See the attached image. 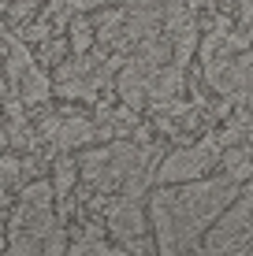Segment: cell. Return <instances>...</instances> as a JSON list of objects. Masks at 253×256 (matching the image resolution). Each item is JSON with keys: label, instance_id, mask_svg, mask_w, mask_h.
<instances>
[{"label": "cell", "instance_id": "obj_1", "mask_svg": "<svg viewBox=\"0 0 253 256\" xmlns=\"http://www.w3.org/2000/svg\"><path fill=\"white\" fill-rule=\"evenodd\" d=\"M242 182L227 178H194V182H171V186L156 190L145 204V219L156 230V249L164 256H175L182 249H194L205 226L220 216L223 208L238 197Z\"/></svg>", "mask_w": 253, "mask_h": 256}, {"label": "cell", "instance_id": "obj_2", "mask_svg": "<svg viewBox=\"0 0 253 256\" xmlns=\"http://www.w3.org/2000/svg\"><path fill=\"white\" fill-rule=\"evenodd\" d=\"M149 148L127 145V141H112L104 148H90L78 160V174L97 190H119V193H138L149 178Z\"/></svg>", "mask_w": 253, "mask_h": 256}, {"label": "cell", "instance_id": "obj_3", "mask_svg": "<svg viewBox=\"0 0 253 256\" xmlns=\"http://www.w3.org/2000/svg\"><path fill=\"white\" fill-rule=\"evenodd\" d=\"M52 204H56V193H52V182L38 178L23 190L19 204L12 212V230H8V249L12 252H41L45 249V238L56 226V216H52Z\"/></svg>", "mask_w": 253, "mask_h": 256}, {"label": "cell", "instance_id": "obj_4", "mask_svg": "<svg viewBox=\"0 0 253 256\" xmlns=\"http://www.w3.org/2000/svg\"><path fill=\"white\" fill-rule=\"evenodd\" d=\"M197 242H201V249L208 256L249 252V190H238V197L205 226V234Z\"/></svg>", "mask_w": 253, "mask_h": 256}, {"label": "cell", "instance_id": "obj_5", "mask_svg": "<svg viewBox=\"0 0 253 256\" xmlns=\"http://www.w3.org/2000/svg\"><path fill=\"white\" fill-rule=\"evenodd\" d=\"M220 141L216 138H201L186 148H175L171 156H164V164L153 171L156 186H171V182H194V178H205L216 164H220Z\"/></svg>", "mask_w": 253, "mask_h": 256}, {"label": "cell", "instance_id": "obj_6", "mask_svg": "<svg viewBox=\"0 0 253 256\" xmlns=\"http://www.w3.org/2000/svg\"><path fill=\"white\" fill-rule=\"evenodd\" d=\"M104 216H108V230L127 245V249H149L145 242V230H149V219H145V208L138 200V193H119L112 204H104Z\"/></svg>", "mask_w": 253, "mask_h": 256}, {"label": "cell", "instance_id": "obj_7", "mask_svg": "<svg viewBox=\"0 0 253 256\" xmlns=\"http://www.w3.org/2000/svg\"><path fill=\"white\" fill-rule=\"evenodd\" d=\"M52 134H56V145H60V148L67 152V148L90 145V141L97 138V126H93L90 119H78V116H75V119H64V122H60L56 130H52Z\"/></svg>", "mask_w": 253, "mask_h": 256}, {"label": "cell", "instance_id": "obj_8", "mask_svg": "<svg viewBox=\"0 0 253 256\" xmlns=\"http://www.w3.org/2000/svg\"><path fill=\"white\" fill-rule=\"evenodd\" d=\"M220 167H223V174H227V178L246 182V178H249V141L223 145V148H220Z\"/></svg>", "mask_w": 253, "mask_h": 256}, {"label": "cell", "instance_id": "obj_9", "mask_svg": "<svg viewBox=\"0 0 253 256\" xmlns=\"http://www.w3.org/2000/svg\"><path fill=\"white\" fill-rule=\"evenodd\" d=\"M19 86H23V100L26 104H38V100H45V96H49V90H52V86H49V78L45 74H41V70L38 67H26V78H19Z\"/></svg>", "mask_w": 253, "mask_h": 256}, {"label": "cell", "instance_id": "obj_10", "mask_svg": "<svg viewBox=\"0 0 253 256\" xmlns=\"http://www.w3.org/2000/svg\"><path fill=\"white\" fill-rule=\"evenodd\" d=\"M78 178V160H71V156H60L56 160V182H52V193L56 197H67Z\"/></svg>", "mask_w": 253, "mask_h": 256}, {"label": "cell", "instance_id": "obj_11", "mask_svg": "<svg viewBox=\"0 0 253 256\" xmlns=\"http://www.w3.org/2000/svg\"><path fill=\"white\" fill-rule=\"evenodd\" d=\"M71 34H75V52H86V48H90L93 34H90V22H86V19H75Z\"/></svg>", "mask_w": 253, "mask_h": 256}, {"label": "cell", "instance_id": "obj_12", "mask_svg": "<svg viewBox=\"0 0 253 256\" xmlns=\"http://www.w3.org/2000/svg\"><path fill=\"white\" fill-rule=\"evenodd\" d=\"M71 8H101V4H108V0H67Z\"/></svg>", "mask_w": 253, "mask_h": 256}, {"label": "cell", "instance_id": "obj_13", "mask_svg": "<svg viewBox=\"0 0 253 256\" xmlns=\"http://www.w3.org/2000/svg\"><path fill=\"white\" fill-rule=\"evenodd\" d=\"M0 145H8V134H0Z\"/></svg>", "mask_w": 253, "mask_h": 256}, {"label": "cell", "instance_id": "obj_14", "mask_svg": "<svg viewBox=\"0 0 253 256\" xmlns=\"http://www.w3.org/2000/svg\"><path fill=\"white\" fill-rule=\"evenodd\" d=\"M0 249H4V238H0Z\"/></svg>", "mask_w": 253, "mask_h": 256}]
</instances>
